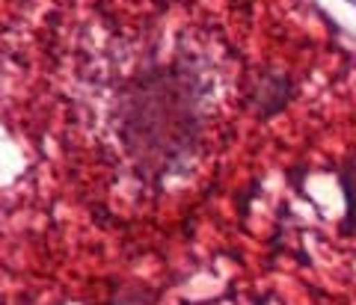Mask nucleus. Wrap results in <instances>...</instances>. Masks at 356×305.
<instances>
[{"mask_svg":"<svg viewBox=\"0 0 356 305\" xmlns=\"http://www.w3.org/2000/svg\"><path fill=\"white\" fill-rule=\"evenodd\" d=\"M291 92H294L291 77L280 74V72H270L255 83L250 101H252V107L261 119H270V116H276V113L285 110V104L291 101Z\"/></svg>","mask_w":356,"mask_h":305,"instance_id":"f257e3e1","label":"nucleus"},{"mask_svg":"<svg viewBox=\"0 0 356 305\" xmlns=\"http://www.w3.org/2000/svg\"><path fill=\"white\" fill-rule=\"evenodd\" d=\"M341 196H344V220L339 225L341 234L356 237V151L341 163Z\"/></svg>","mask_w":356,"mask_h":305,"instance_id":"f03ea898","label":"nucleus"}]
</instances>
